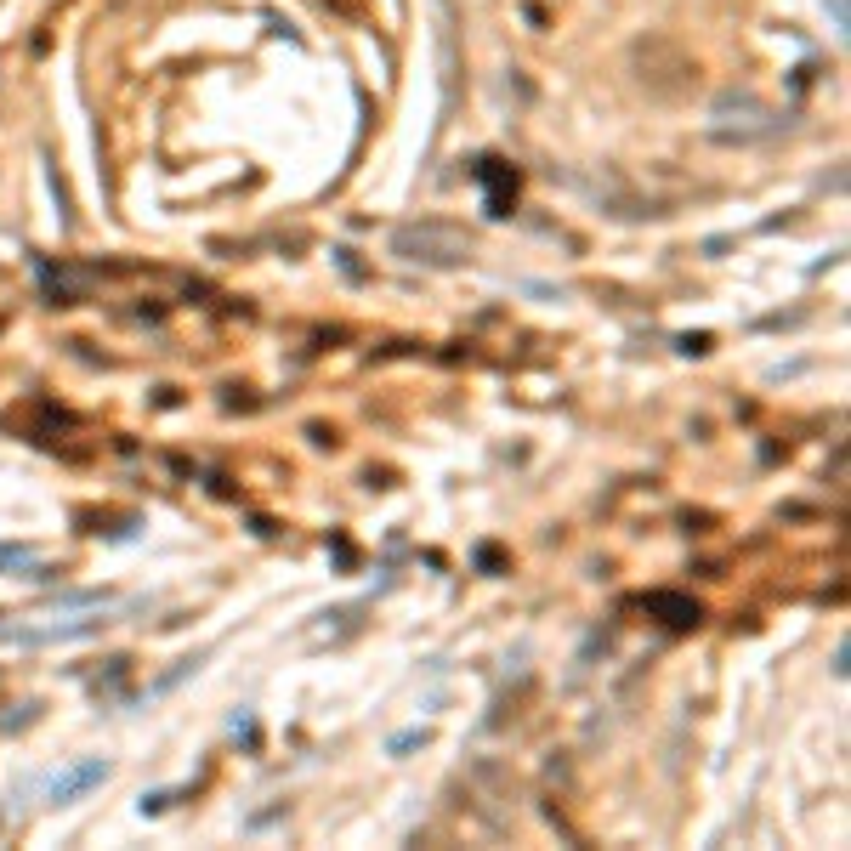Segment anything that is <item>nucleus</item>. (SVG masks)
Masks as SVG:
<instances>
[{"mask_svg": "<svg viewBox=\"0 0 851 851\" xmlns=\"http://www.w3.org/2000/svg\"><path fill=\"white\" fill-rule=\"evenodd\" d=\"M35 562V545H0V568H29Z\"/></svg>", "mask_w": 851, "mask_h": 851, "instance_id": "7", "label": "nucleus"}, {"mask_svg": "<svg viewBox=\"0 0 851 851\" xmlns=\"http://www.w3.org/2000/svg\"><path fill=\"white\" fill-rule=\"evenodd\" d=\"M165 806H171V789H154V795H142V800H137V812H142V817H159Z\"/></svg>", "mask_w": 851, "mask_h": 851, "instance_id": "8", "label": "nucleus"}, {"mask_svg": "<svg viewBox=\"0 0 851 851\" xmlns=\"http://www.w3.org/2000/svg\"><path fill=\"white\" fill-rule=\"evenodd\" d=\"M721 114H744V120L738 125H710V137L715 142H755V137H778L783 125V114H772V108L761 103V97H755V91H721V97H715V120H721Z\"/></svg>", "mask_w": 851, "mask_h": 851, "instance_id": "2", "label": "nucleus"}, {"mask_svg": "<svg viewBox=\"0 0 851 851\" xmlns=\"http://www.w3.org/2000/svg\"><path fill=\"white\" fill-rule=\"evenodd\" d=\"M392 256L420 261V267H466L471 239L460 227H443V222H409L392 233Z\"/></svg>", "mask_w": 851, "mask_h": 851, "instance_id": "1", "label": "nucleus"}, {"mask_svg": "<svg viewBox=\"0 0 851 851\" xmlns=\"http://www.w3.org/2000/svg\"><path fill=\"white\" fill-rule=\"evenodd\" d=\"M642 608L647 613H659L670 630H687V625H698V602L693 596H676V591H653V596H642Z\"/></svg>", "mask_w": 851, "mask_h": 851, "instance_id": "5", "label": "nucleus"}, {"mask_svg": "<svg viewBox=\"0 0 851 851\" xmlns=\"http://www.w3.org/2000/svg\"><path fill=\"white\" fill-rule=\"evenodd\" d=\"M829 18H834V29H846V0H829Z\"/></svg>", "mask_w": 851, "mask_h": 851, "instance_id": "10", "label": "nucleus"}, {"mask_svg": "<svg viewBox=\"0 0 851 851\" xmlns=\"http://www.w3.org/2000/svg\"><path fill=\"white\" fill-rule=\"evenodd\" d=\"M477 182L488 193V216H511V199H517V171L505 159H483L477 165Z\"/></svg>", "mask_w": 851, "mask_h": 851, "instance_id": "4", "label": "nucleus"}, {"mask_svg": "<svg viewBox=\"0 0 851 851\" xmlns=\"http://www.w3.org/2000/svg\"><path fill=\"white\" fill-rule=\"evenodd\" d=\"M426 738H432L426 727H403V732H392V738H386V755H409V749H420Z\"/></svg>", "mask_w": 851, "mask_h": 851, "instance_id": "6", "label": "nucleus"}, {"mask_svg": "<svg viewBox=\"0 0 851 851\" xmlns=\"http://www.w3.org/2000/svg\"><path fill=\"white\" fill-rule=\"evenodd\" d=\"M108 772L114 766L103 761V755H91V761H74V766H63L52 783H46V806H74L80 795H91L97 783H108Z\"/></svg>", "mask_w": 851, "mask_h": 851, "instance_id": "3", "label": "nucleus"}, {"mask_svg": "<svg viewBox=\"0 0 851 851\" xmlns=\"http://www.w3.org/2000/svg\"><path fill=\"white\" fill-rule=\"evenodd\" d=\"M35 715H40V704H23L18 715H6V732H12V727H29V721H35Z\"/></svg>", "mask_w": 851, "mask_h": 851, "instance_id": "9", "label": "nucleus"}]
</instances>
